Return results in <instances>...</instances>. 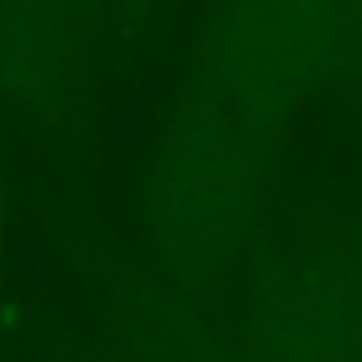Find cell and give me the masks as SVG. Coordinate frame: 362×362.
<instances>
[{"instance_id": "cell-1", "label": "cell", "mask_w": 362, "mask_h": 362, "mask_svg": "<svg viewBox=\"0 0 362 362\" xmlns=\"http://www.w3.org/2000/svg\"><path fill=\"white\" fill-rule=\"evenodd\" d=\"M273 135L186 90L167 116L144 180V228L177 279H209L250 244Z\"/></svg>"}, {"instance_id": "cell-2", "label": "cell", "mask_w": 362, "mask_h": 362, "mask_svg": "<svg viewBox=\"0 0 362 362\" xmlns=\"http://www.w3.org/2000/svg\"><path fill=\"white\" fill-rule=\"evenodd\" d=\"M362 74V0H218L189 87L276 132L324 87Z\"/></svg>"}, {"instance_id": "cell-3", "label": "cell", "mask_w": 362, "mask_h": 362, "mask_svg": "<svg viewBox=\"0 0 362 362\" xmlns=\"http://www.w3.org/2000/svg\"><path fill=\"white\" fill-rule=\"evenodd\" d=\"M260 362H362V269L340 260L276 267L253 301Z\"/></svg>"}, {"instance_id": "cell-4", "label": "cell", "mask_w": 362, "mask_h": 362, "mask_svg": "<svg viewBox=\"0 0 362 362\" xmlns=\"http://www.w3.org/2000/svg\"><path fill=\"white\" fill-rule=\"evenodd\" d=\"M83 0H0V96L20 110H52L74 77Z\"/></svg>"}, {"instance_id": "cell-5", "label": "cell", "mask_w": 362, "mask_h": 362, "mask_svg": "<svg viewBox=\"0 0 362 362\" xmlns=\"http://www.w3.org/2000/svg\"><path fill=\"white\" fill-rule=\"evenodd\" d=\"M119 4H122L129 13H148L151 7H158L160 0H119Z\"/></svg>"}, {"instance_id": "cell-6", "label": "cell", "mask_w": 362, "mask_h": 362, "mask_svg": "<svg viewBox=\"0 0 362 362\" xmlns=\"http://www.w3.org/2000/svg\"><path fill=\"white\" fill-rule=\"evenodd\" d=\"M4 228H7V189H4V177H0V250H4Z\"/></svg>"}]
</instances>
